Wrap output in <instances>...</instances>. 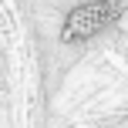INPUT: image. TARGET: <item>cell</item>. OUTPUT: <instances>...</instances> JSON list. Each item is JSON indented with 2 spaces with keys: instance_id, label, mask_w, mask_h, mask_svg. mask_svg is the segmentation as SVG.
<instances>
[{
  "instance_id": "obj_1",
  "label": "cell",
  "mask_w": 128,
  "mask_h": 128,
  "mask_svg": "<svg viewBox=\"0 0 128 128\" xmlns=\"http://www.w3.org/2000/svg\"><path fill=\"white\" fill-rule=\"evenodd\" d=\"M118 17H122V4H115V0H88V4L74 7L68 14V20L61 27V40L64 44L88 40L94 34H101L108 24H115Z\"/></svg>"
}]
</instances>
